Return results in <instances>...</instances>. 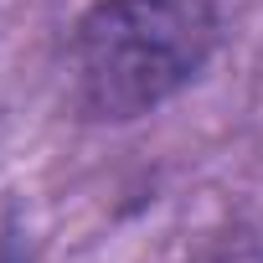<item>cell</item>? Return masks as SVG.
<instances>
[{"instance_id":"obj_1","label":"cell","mask_w":263,"mask_h":263,"mask_svg":"<svg viewBox=\"0 0 263 263\" xmlns=\"http://www.w3.org/2000/svg\"><path fill=\"white\" fill-rule=\"evenodd\" d=\"M222 36L217 0H93L67 42L72 103L93 124H129L201 78Z\"/></svg>"},{"instance_id":"obj_2","label":"cell","mask_w":263,"mask_h":263,"mask_svg":"<svg viewBox=\"0 0 263 263\" xmlns=\"http://www.w3.org/2000/svg\"><path fill=\"white\" fill-rule=\"evenodd\" d=\"M0 263H31V253H26L16 237H0Z\"/></svg>"}]
</instances>
